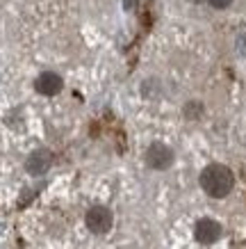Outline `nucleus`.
Masks as SVG:
<instances>
[{
  "label": "nucleus",
  "mask_w": 246,
  "mask_h": 249,
  "mask_svg": "<svg viewBox=\"0 0 246 249\" xmlns=\"http://www.w3.org/2000/svg\"><path fill=\"white\" fill-rule=\"evenodd\" d=\"M62 78L57 76V73H52V71H46V73H41V76L37 78V83H34V87H37L39 94H44V96H55V94H60L62 91Z\"/></svg>",
  "instance_id": "5"
},
{
  "label": "nucleus",
  "mask_w": 246,
  "mask_h": 249,
  "mask_svg": "<svg viewBox=\"0 0 246 249\" xmlns=\"http://www.w3.org/2000/svg\"><path fill=\"white\" fill-rule=\"evenodd\" d=\"M84 222H87L89 231H94V233H107L112 229V213L107 211L105 206H96V208H91L87 213Z\"/></svg>",
  "instance_id": "3"
},
{
  "label": "nucleus",
  "mask_w": 246,
  "mask_h": 249,
  "mask_svg": "<svg viewBox=\"0 0 246 249\" xmlns=\"http://www.w3.org/2000/svg\"><path fill=\"white\" fill-rule=\"evenodd\" d=\"M146 165L150 169H157V172H164L173 165V151L166 146V144H150L148 151H146Z\"/></svg>",
  "instance_id": "2"
},
{
  "label": "nucleus",
  "mask_w": 246,
  "mask_h": 249,
  "mask_svg": "<svg viewBox=\"0 0 246 249\" xmlns=\"http://www.w3.org/2000/svg\"><path fill=\"white\" fill-rule=\"evenodd\" d=\"M232 185H235V176L226 165H208L201 174V188L214 199H224L230 195Z\"/></svg>",
  "instance_id": "1"
},
{
  "label": "nucleus",
  "mask_w": 246,
  "mask_h": 249,
  "mask_svg": "<svg viewBox=\"0 0 246 249\" xmlns=\"http://www.w3.org/2000/svg\"><path fill=\"white\" fill-rule=\"evenodd\" d=\"M237 46H239V53L246 55V35H239L237 39Z\"/></svg>",
  "instance_id": "9"
},
{
  "label": "nucleus",
  "mask_w": 246,
  "mask_h": 249,
  "mask_svg": "<svg viewBox=\"0 0 246 249\" xmlns=\"http://www.w3.org/2000/svg\"><path fill=\"white\" fill-rule=\"evenodd\" d=\"M189 2H194V5H201V2H208V0H189Z\"/></svg>",
  "instance_id": "11"
},
{
  "label": "nucleus",
  "mask_w": 246,
  "mask_h": 249,
  "mask_svg": "<svg viewBox=\"0 0 246 249\" xmlns=\"http://www.w3.org/2000/svg\"><path fill=\"white\" fill-rule=\"evenodd\" d=\"M210 5H212V7L214 9H228L232 5V0H208Z\"/></svg>",
  "instance_id": "8"
},
{
  "label": "nucleus",
  "mask_w": 246,
  "mask_h": 249,
  "mask_svg": "<svg viewBox=\"0 0 246 249\" xmlns=\"http://www.w3.org/2000/svg\"><path fill=\"white\" fill-rule=\"evenodd\" d=\"M203 114V106L198 101H192V103H187L185 106V117L187 119H198Z\"/></svg>",
  "instance_id": "7"
},
{
  "label": "nucleus",
  "mask_w": 246,
  "mask_h": 249,
  "mask_svg": "<svg viewBox=\"0 0 246 249\" xmlns=\"http://www.w3.org/2000/svg\"><path fill=\"white\" fill-rule=\"evenodd\" d=\"M194 235L201 245H212V242H216L221 238V227H219V222H214L210 217L198 219L194 227Z\"/></svg>",
  "instance_id": "4"
},
{
  "label": "nucleus",
  "mask_w": 246,
  "mask_h": 249,
  "mask_svg": "<svg viewBox=\"0 0 246 249\" xmlns=\"http://www.w3.org/2000/svg\"><path fill=\"white\" fill-rule=\"evenodd\" d=\"M126 9H132V0H126Z\"/></svg>",
  "instance_id": "10"
},
{
  "label": "nucleus",
  "mask_w": 246,
  "mask_h": 249,
  "mask_svg": "<svg viewBox=\"0 0 246 249\" xmlns=\"http://www.w3.org/2000/svg\"><path fill=\"white\" fill-rule=\"evenodd\" d=\"M25 167H28V172L34 174V176L44 174L46 169L50 167V153H48V151H34L30 158H28Z\"/></svg>",
  "instance_id": "6"
}]
</instances>
